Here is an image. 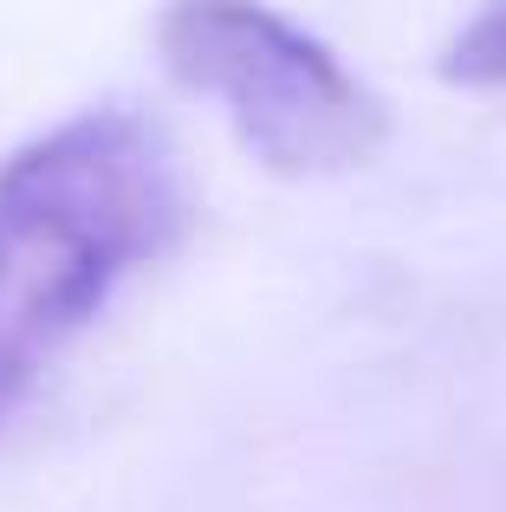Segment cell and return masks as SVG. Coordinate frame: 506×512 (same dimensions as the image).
<instances>
[{
    "label": "cell",
    "mask_w": 506,
    "mask_h": 512,
    "mask_svg": "<svg viewBox=\"0 0 506 512\" xmlns=\"http://www.w3.org/2000/svg\"><path fill=\"white\" fill-rule=\"evenodd\" d=\"M182 227V163L137 104H85L0 156V435Z\"/></svg>",
    "instance_id": "cell-1"
},
{
    "label": "cell",
    "mask_w": 506,
    "mask_h": 512,
    "mask_svg": "<svg viewBox=\"0 0 506 512\" xmlns=\"http://www.w3.org/2000/svg\"><path fill=\"white\" fill-rule=\"evenodd\" d=\"M442 78L468 91H506V0H487L442 46Z\"/></svg>",
    "instance_id": "cell-3"
},
{
    "label": "cell",
    "mask_w": 506,
    "mask_h": 512,
    "mask_svg": "<svg viewBox=\"0 0 506 512\" xmlns=\"http://www.w3.org/2000/svg\"><path fill=\"white\" fill-rule=\"evenodd\" d=\"M156 52L169 78L215 104L273 175L364 169L390 137L377 91L266 0H169Z\"/></svg>",
    "instance_id": "cell-2"
}]
</instances>
